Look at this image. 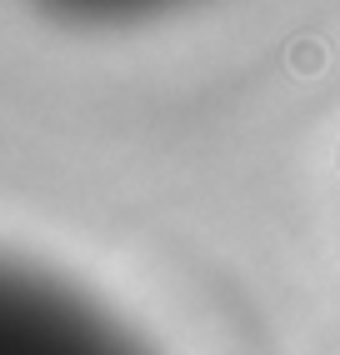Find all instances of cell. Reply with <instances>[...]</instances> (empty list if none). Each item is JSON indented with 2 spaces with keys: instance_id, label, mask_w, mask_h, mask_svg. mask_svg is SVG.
<instances>
[{
  "instance_id": "cell-1",
  "label": "cell",
  "mask_w": 340,
  "mask_h": 355,
  "mask_svg": "<svg viewBox=\"0 0 340 355\" xmlns=\"http://www.w3.org/2000/svg\"><path fill=\"white\" fill-rule=\"evenodd\" d=\"M0 355H130L70 295L0 266Z\"/></svg>"
}]
</instances>
